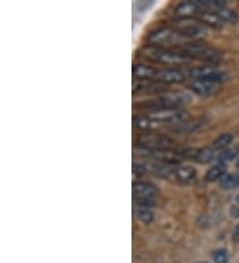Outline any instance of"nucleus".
<instances>
[{"mask_svg": "<svg viewBox=\"0 0 239 263\" xmlns=\"http://www.w3.org/2000/svg\"><path fill=\"white\" fill-rule=\"evenodd\" d=\"M190 102V97L183 93H173V95H164L159 96L154 100L145 101L141 102L140 106L150 109L151 112H157V110H177L183 108Z\"/></svg>", "mask_w": 239, "mask_h": 263, "instance_id": "obj_1", "label": "nucleus"}, {"mask_svg": "<svg viewBox=\"0 0 239 263\" xmlns=\"http://www.w3.org/2000/svg\"><path fill=\"white\" fill-rule=\"evenodd\" d=\"M185 37L178 33L173 28H159L157 31L151 32L149 35V41L154 45H164V44H178Z\"/></svg>", "mask_w": 239, "mask_h": 263, "instance_id": "obj_6", "label": "nucleus"}, {"mask_svg": "<svg viewBox=\"0 0 239 263\" xmlns=\"http://www.w3.org/2000/svg\"><path fill=\"white\" fill-rule=\"evenodd\" d=\"M133 193L134 197L140 199H153L157 194V189L153 185L145 184V182H134L133 184Z\"/></svg>", "mask_w": 239, "mask_h": 263, "instance_id": "obj_12", "label": "nucleus"}, {"mask_svg": "<svg viewBox=\"0 0 239 263\" xmlns=\"http://www.w3.org/2000/svg\"><path fill=\"white\" fill-rule=\"evenodd\" d=\"M137 144L140 148L149 152H166L169 148H172V141L170 138L161 134H142L137 138Z\"/></svg>", "mask_w": 239, "mask_h": 263, "instance_id": "obj_4", "label": "nucleus"}, {"mask_svg": "<svg viewBox=\"0 0 239 263\" xmlns=\"http://www.w3.org/2000/svg\"><path fill=\"white\" fill-rule=\"evenodd\" d=\"M157 70L153 66H145V64H134L133 66V76L136 80H154Z\"/></svg>", "mask_w": 239, "mask_h": 263, "instance_id": "obj_13", "label": "nucleus"}, {"mask_svg": "<svg viewBox=\"0 0 239 263\" xmlns=\"http://www.w3.org/2000/svg\"><path fill=\"white\" fill-rule=\"evenodd\" d=\"M198 19L202 24L210 26L212 28H221L223 26V22L218 18V15L215 12H205V11H202L198 15Z\"/></svg>", "mask_w": 239, "mask_h": 263, "instance_id": "obj_15", "label": "nucleus"}, {"mask_svg": "<svg viewBox=\"0 0 239 263\" xmlns=\"http://www.w3.org/2000/svg\"><path fill=\"white\" fill-rule=\"evenodd\" d=\"M182 53L187 57H195L209 63H218L222 59L221 53L205 44H183Z\"/></svg>", "mask_w": 239, "mask_h": 263, "instance_id": "obj_3", "label": "nucleus"}, {"mask_svg": "<svg viewBox=\"0 0 239 263\" xmlns=\"http://www.w3.org/2000/svg\"><path fill=\"white\" fill-rule=\"evenodd\" d=\"M231 141H233V136L231 134H222V136H219L217 140L214 141L212 146L215 149H226L231 144Z\"/></svg>", "mask_w": 239, "mask_h": 263, "instance_id": "obj_21", "label": "nucleus"}, {"mask_svg": "<svg viewBox=\"0 0 239 263\" xmlns=\"http://www.w3.org/2000/svg\"><path fill=\"white\" fill-rule=\"evenodd\" d=\"M214 157V153L210 148H202V149L195 150L194 158L195 161H198L199 164H208L210 163Z\"/></svg>", "mask_w": 239, "mask_h": 263, "instance_id": "obj_19", "label": "nucleus"}, {"mask_svg": "<svg viewBox=\"0 0 239 263\" xmlns=\"http://www.w3.org/2000/svg\"><path fill=\"white\" fill-rule=\"evenodd\" d=\"M148 117L157 124L162 123H182L185 117L187 116L186 112L181 109L177 110H157V112H150L149 114H146Z\"/></svg>", "mask_w": 239, "mask_h": 263, "instance_id": "obj_8", "label": "nucleus"}, {"mask_svg": "<svg viewBox=\"0 0 239 263\" xmlns=\"http://www.w3.org/2000/svg\"><path fill=\"white\" fill-rule=\"evenodd\" d=\"M136 215H137L138 221H141L142 224L149 225L154 221V214H153V211H151V207L137 206V209H136Z\"/></svg>", "mask_w": 239, "mask_h": 263, "instance_id": "obj_18", "label": "nucleus"}, {"mask_svg": "<svg viewBox=\"0 0 239 263\" xmlns=\"http://www.w3.org/2000/svg\"><path fill=\"white\" fill-rule=\"evenodd\" d=\"M238 166H239V161H238Z\"/></svg>", "mask_w": 239, "mask_h": 263, "instance_id": "obj_29", "label": "nucleus"}, {"mask_svg": "<svg viewBox=\"0 0 239 263\" xmlns=\"http://www.w3.org/2000/svg\"><path fill=\"white\" fill-rule=\"evenodd\" d=\"M190 75L195 80L201 81H208V83L219 84L223 83L227 79V75L221 72L219 69H215L214 66H198L190 70Z\"/></svg>", "mask_w": 239, "mask_h": 263, "instance_id": "obj_5", "label": "nucleus"}, {"mask_svg": "<svg viewBox=\"0 0 239 263\" xmlns=\"http://www.w3.org/2000/svg\"><path fill=\"white\" fill-rule=\"evenodd\" d=\"M183 37H202L205 35V28L199 23L193 22L191 19H181L174 23V28Z\"/></svg>", "mask_w": 239, "mask_h": 263, "instance_id": "obj_7", "label": "nucleus"}, {"mask_svg": "<svg viewBox=\"0 0 239 263\" xmlns=\"http://www.w3.org/2000/svg\"><path fill=\"white\" fill-rule=\"evenodd\" d=\"M142 56L151 60L154 63L159 64H165V66H179V64H185V63L190 62V57H187L183 53L173 52V51H166V49L159 48H146L142 51Z\"/></svg>", "mask_w": 239, "mask_h": 263, "instance_id": "obj_2", "label": "nucleus"}, {"mask_svg": "<svg viewBox=\"0 0 239 263\" xmlns=\"http://www.w3.org/2000/svg\"><path fill=\"white\" fill-rule=\"evenodd\" d=\"M235 239H239V225L238 228L235 229Z\"/></svg>", "mask_w": 239, "mask_h": 263, "instance_id": "obj_26", "label": "nucleus"}, {"mask_svg": "<svg viewBox=\"0 0 239 263\" xmlns=\"http://www.w3.org/2000/svg\"><path fill=\"white\" fill-rule=\"evenodd\" d=\"M174 175L182 184H189L195 180V170L191 166H179L174 170Z\"/></svg>", "mask_w": 239, "mask_h": 263, "instance_id": "obj_14", "label": "nucleus"}, {"mask_svg": "<svg viewBox=\"0 0 239 263\" xmlns=\"http://www.w3.org/2000/svg\"><path fill=\"white\" fill-rule=\"evenodd\" d=\"M133 125L137 128V129H155L159 124L150 120L148 116H134Z\"/></svg>", "mask_w": 239, "mask_h": 263, "instance_id": "obj_17", "label": "nucleus"}, {"mask_svg": "<svg viewBox=\"0 0 239 263\" xmlns=\"http://www.w3.org/2000/svg\"><path fill=\"white\" fill-rule=\"evenodd\" d=\"M237 181H238V186H239V173L237 174Z\"/></svg>", "mask_w": 239, "mask_h": 263, "instance_id": "obj_27", "label": "nucleus"}, {"mask_svg": "<svg viewBox=\"0 0 239 263\" xmlns=\"http://www.w3.org/2000/svg\"><path fill=\"white\" fill-rule=\"evenodd\" d=\"M199 125H201L199 123H185V124H182L181 127H178L176 131L181 132V133L182 132H193V131H195L197 128H199Z\"/></svg>", "mask_w": 239, "mask_h": 263, "instance_id": "obj_25", "label": "nucleus"}, {"mask_svg": "<svg viewBox=\"0 0 239 263\" xmlns=\"http://www.w3.org/2000/svg\"><path fill=\"white\" fill-rule=\"evenodd\" d=\"M215 13L218 15V18L221 19L222 22L223 23H230V22H235L237 20V16H235V13L233 12V11H230V9H227L225 7V8H219V9H215Z\"/></svg>", "mask_w": 239, "mask_h": 263, "instance_id": "obj_20", "label": "nucleus"}, {"mask_svg": "<svg viewBox=\"0 0 239 263\" xmlns=\"http://www.w3.org/2000/svg\"><path fill=\"white\" fill-rule=\"evenodd\" d=\"M154 80L155 81H158V83H166V84L181 83L182 80H183V73L178 69L165 68V69L157 70Z\"/></svg>", "mask_w": 239, "mask_h": 263, "instance_id": "obj_9", "label": "nucleus"}, {"mask_svg": "<svg viewBox=\"0 0 239 263\" xmlns=\"http://www.w3.org/2000/svg\"><path fill=\"white\" fill-rule=\"evenodd\" d=\"M237 202H238V203H239V194H238V196H237Z\"/></svg>", "mask_w": 239, "mask_h": 263, "instance_id": "obj_28", "label": "nucleus"}, {"mask_svg": "<svg viewBox=\"0 0 239 263\" xmlns=\"http://www.w3.org/2000/svg\"><path fill=\"white\" fill-rule=\"evenodd\" d=\"M189 88L191 91L199 96H211L218 91V84L208 83V81H201V80H194L193 83L189 84Z\"/></svg>", "mask_w": 239, "mask_h": 263, "instance_id": "obj_11", "label": "nucleus"}, {"mask_svg": "<svg viewBox=\"0 0 239 263\" xmlns=\"http://www.w3.org/2000/svg\"><path fill=\"white\" fill-rule=\"evenodd\" d=\"M222 189H233L238 186V181H237V175L226 174L221 181H219Z\"/></svg>", "mask_w": 239, "mask_h": 263, "instance_id": "obj_22", "label": "nucleus"}, {"mask_svg": "<svg viewBox=\"0 0 239 263\" xmlns=\"http://www.w3.org/2000/svg\"><path fill=\"white\" fill-rule=\"evenodd\" d=\"M235 153H237V150L235 149H226L222 152V154L219 156V163L225 164V161H230L231 158L234 157Z\"/></svg>", "mask_w": 239, "mask_h": 263, "instance_id": "obj_24", "label": "nucleus"}, {"mask_svg": "<svg viewBox=\"0 0 239 263\" xmlns=\"http://www.w3.org/2000/svg\"><path fill=\"white\" fill-rule=\"evenodd\" d=\"M226 175V164H217L215 166H212L206 174V181L209 182H215L221 181Z\"/></svg>", "mask_w": 239, "mask_h": 263, "instance_id": "obj_16", "label": "nucleus"}, {"mask_svg": "<svg viewBox=\"0 0 239 263\" xmlns=\"http://www.w3.org/2000/svg\"><path fill=\"white\" fill-rule=\"evenodd\" d=\"M212 259L215 263H227L229 262V255L225 250H217L212 253Z\"/></svg>", "mask_w": 239, "mask_h": 263, "instance_id": "obj_23", "label": "nucleus"}, {"mask_svg": "<svg viewBox=\"0 0 239 263\" xmlns=\"http://www.w3.org/2000/svg\"><path fill=\"white\" fill-rule=\"evenodd\" d=\"M202 12V4L199 1H185L177 5L176 13L182 19H190L191 16H198Z\"/></svg>", "mask_w": 239, "mask_h": 263, "instance_id": "obj_10", "label": "nucleus"}]
</instances>
